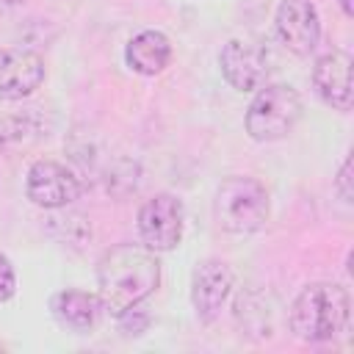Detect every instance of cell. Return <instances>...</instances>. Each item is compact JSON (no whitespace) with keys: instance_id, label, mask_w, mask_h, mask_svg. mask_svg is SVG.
<instances>
[{"instance_id":"cell-11","label":"cell","mask_w":354,"mask_h":354,"mask_svg":"<svg viewBox=\"0 0 354 354\" xmlns=\"http://www.w3.org/2000/svg\"><path fill=\"white\" fill-rule=\"evenodd\" d=\"M44 58L28 47L0 50V100L19 102L44 83Z\"/></svg>"},{"instance_id":"cell-2","label":"cell","mask_w":354,"mask_h":354,"mask_svg":"<svg viewBox=\"0 0 354 354\" xmlns=\"http://www.w3.org/2000/svg\"><path fill=\"white\" fill-rule=\"evenodd\" d=\"M348 315L351 299L343 285L310 282L296 293L288 310V326L304 343H329L346 332Z\"/></svg>"},{"instance_id":"cell-6","label":"cell","mask_w":354,"mask_h":354,"mask_svg":"<svg viewBox=\"0 0 354 354\" xmlns=\"http://www.w3.org/2000/svg\"><path fill=\"white\" fill-rule=\"evenodd\" d=\"M80 191L83 185L75 169L53 158L33 160L25 174V196L41 210H66Z\"/></svg>"},{"instance_id":"cell-20","label":"cell","mask_w":354,"mask_h":354,"mask_svg":"<svg viewBox=\"0 0 354 354\" xmlns=\"http://www.w3.org/2000/svg\"><path fill=\"white\" fill-rule=\"evenodd\" d=\"M337 6H340V11H343V17H354V0H337Z\"/></svg>"},{"instance_id":"cell-5","label":"cell","mask_w":354,"mask_h":354,"mask_svg":"<svg viewBox=\"0 0 354 354\" xmlns=\"http://www.w3.org/2000/svg\"><path fill=\"white\" fill-rule=\"evenodd\" d=\"M185 207L183 199L160 191L138 207V235L141 243L152 252H174L183 241Z\"/></svg>"},{"instance_id":"cell-12","label":"cell","mask_w":354,"mask_h":354,"mask_svg":"<svg viewBox=\"0 0 354 354\" xmlns=\"http://www.w3.org/2000/svg\"><path fill=\"white\" fill-rule=\"evenodd\" d=\"M50 313L64 329H69L75 335H86L97 326V321L102 315V301L91 290L64 288L50 296Z\"/></svg>"},{"instance_id":"cell-9","label":"cell","mask_w":354,"mask_h":354,"mask_svg":"<svg viewBox=\"0 0 354 354\" xmlns=\"http://www.w3.org/2000/svg\"><path fill=\"white\" fill-rule=\"evenodd\" d=\"M274 30L293 55H310L321 41V17L313 0H279Z\"/></svg>"},{"instance_id":"cell-3","label":"cell","mask_w":354,"mask_h":354,"mask_svg":"<svg viewBox=\"0 0 354 354\" xmlns=\"http://www.w3.org/2000/svg\"><path fill=\"white\" fill-rule=\"evenodd\" d=\"M213 216L224 232L252 235L260 232L271 216V196L266 185L246 174L224 177L213 196Z\"/></svg>"},{"instance_id":"cell-21","label":"cell","mask_w":354,"mask_h":354,"mask_svg":"<svg viewBox=\"0 0 354 354\" xmlns=\"http://www.w3.org/2000/svg\"><path fill=\"white\" fill-rule=\"evenodd\" d=\"M3 6H17V3H22V0H0Z\"/></svg>"},{"instance_id":"cell-17","label":"cell","mask_w":354,"mask_h":354,"mask_svg":"<svg viewBox=\"0 0 354 354\" xmlns=\"http://www.w3.org/2000/svg\"><path fill=\"white\" fill-rule=\"evenodd\" d=\"M116 321H119V329L127 335V337H138V335H144L147 332V326H149V313L141 307V304H136V307H130V310H124L122 315H116Z\"/></svg>"},{"instance_id":"cell-1","label":"cell","mask_w":354,"mask_h":354,"mask_svg":"<svg viewBox=\"0 0 354 354\" xmlns=\"http://www.w3.org/2000/svg\"><path fill=\"white\" fill-rule=\"evenodd\" d=\"M158 285L160 260L158 252L144 243H116L105 249L97 263V296L102 301V313L113 318L149 299Z\"/></svg>"},{"instance_id":"cell-16","label":"cell","mask_w":354,"mask_h":354,"mask_svg":"<svg viewBox=\"0 0 354 354\" xmlns=\"http://www.w3.org/2000/svg\"><path fill=\"white\" fill-rule=\"evenodd\" d=\"M58 216L50 218V232L58 238V241H69V243H80L86 238H91V227L83 216L77 213H61L55 210Z\"/></svg>"},{"instance_id":"cell-10","label":"cell","mask_w":354,"mask_h":354,"mask_svg":"<svg viewBox=\"0 0 354 354\" xmlns=\"http://www.w3.org/2000/svg\"><path fill=\"white\" fill-rule=\"evenodd\" d=\"M351 66H354L351 53L335 47V50L318 55L315 64H313V72H310V80H313L315 94H318L329 108H335V111H340V113L351 111V102H354Z\"/></svg>"},{"instance_id":"cell-19","label":"cell","mask_w":354,"mask_h":354,"mask_svg":"<svg viewBox=\"0 0 354 354\" xmlns=\"http://www.w3.org/2000/svg\"><path fill=\"white\" fill-rule=\"evenodd\" d=\"M17 293V271H14V263L0 252V304L14 299Z\"/></svg>"},{"instance_id":"cell-7","label":"cell","mask_w":354,"mask_h":354,"mask_svg":"<svg viewBox=\"0 0 354 354\" xmlns=\"http://www.w3.org/2000/svg\"><path fill=\"white\" fill-rule=\"evenodd\" d=\"M221 77L241 94L257 91L268 80V53L260 41L252 39H230L218 53Z\"/></svg>"},{"instance_id":"cell-15","label":"cell","mask_w":354,"mask_h":354,"mask_svg":"<svg viewBox=\"0 0 354 354\" xmlns=\"http://www.w3.org/2000/svg\"><path fill=\"white\" fill-rule=\"evenodd\" d=\"M138 177H141V169L136 160H127V158H119L108 166L105 171V185L113 196H127L130 191L138 188Z\"/></svg>"},{"instance_id":"cell-14","label":"cell","mask_w":354,"mask_h":354,"mask_svg":"<svg viewBox=\"0 0 354 354\" xmlns=\"http://www.w3.org/2000/svg\"><path fill=\"white\" fill-rule=\"evenodd\" d=\"M44 136V122L36 113V108L0 113V149L8 147H28L36 138Z\"/></svg>"},{"instance_id":"cell-18","label":"cell","mask_w":354,"mask_h":354,"mask_svg":"<svg viewBox=\"0 0 354 354\" xmlns=\"http://www.w3.org/2000/svg\"><path fill=\"white\" fill-rule=\"evenodd\" d=\"M335 191H337V196L343 199V202H354V171H351V155H346L343 158V163H340V169H337V174H335Z\"/></svg>"},{"instance_id":"cell-8","label":"cell","mask_w":354,"mask_h":354,"mask_svg":"<svg viewBox=\"0 0 354 354\" xmlns=\"http://www.w3.org/2000/svg\"><path fill=\"white\" fill-rule=\"evenodd\" d=\"M235 285L232 268L218 257H205L191 274V307L202 324H213L221 315Z\"/></svg>"},{"instance_id":"cell-4","label":"cell","mask_w":354,"mask_h":354,"mask_svg":"<svg viewBox=\"0 0 354 354\" xmlns=\"http://www.w3.org/2000/svg\"><path fill=\"white\" fill-rule=\"evenodd\" d=\"M304 111L301 94L288 83H263L243 116V127L252 141L271 144L293 133Z\"/></svg>"},{"instance_id":"cell-13","label":"cell","mask_w":354,"mask_h":354,"mask_svg":"<svg viewBox=\"0 0 354 354\" xmlns=\"http://www.w3.org/2000/svg\"><path fill=\"white\" fill-rule=\"evenodd\" d=\"M171 61V41L163 30H141L124 47V64L141 77L160 75Z\"/></svg>"}]
</instances>
